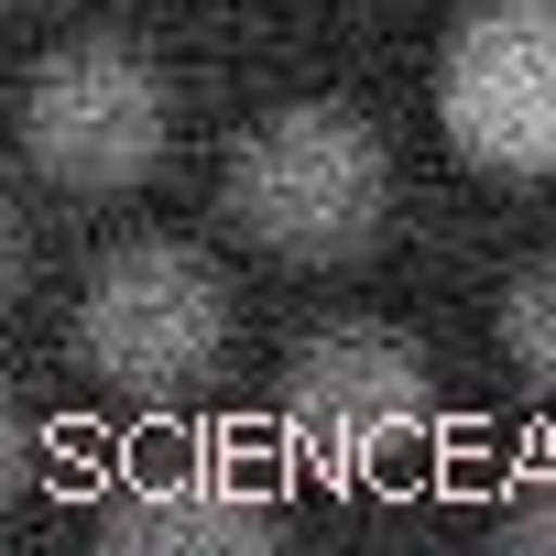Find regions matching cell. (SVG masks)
<instances>
[{
    "label": "cell",
    "instance_id": "4",
    "mask_svg": "<svg viewBox=\"0 0 556 556\" xmlns=\"http://www.w3.org/2000/svg\"><path fill=\"white\" fill-rule=\"evenodd\" d=\"M437 121L491 175H556V0H480L447 34Z\"/></svg>",
    "mask_w": 556,
    "mask_h": 556
},
{
    "label": "cell",
    "instance_id": "9",
    "mask_svg": "<svg viewBox=\"0 0 556 556\" xmlns=\"http://www.w3.org/2000/svg\"><path fill=\"white\" fill-rule=\"evenodd\" d=\"M23 469H34V426H23V404L0 393V502L23 491Z\"/></svg>",
    "mask_w": 556,
    "mask_h": 556
},
{
    "label": "cell",
    "instance_id": "8",
    "mask_svg": "<svg viewBox=\"0 0 556 556\" xmlns=\"http://www.w3.org/2000/svg\"><path fill=\"white\" fill-rule=\"evenodd\" d=\"M502 523H513V534H534V545H556V458H534V469L513 480V502H502Z\"/></svg>",
    "mask_w": 556,
    "mask_h": 556
},
{
    "label": "cell",
    "instance_id": "6",
    "mask_svg": "<svg viewBox=\"0 0 556 556\" xmlns=\"http://www.w3.org/2000/svg\"><path fill=\"white\" fill-rule=\"evenodd\" d=\"M99 534L110 545H153V556H229V545L273 534V491L229 447H164V458L121 469Z\"/></svg>",
    "mask_w": 556,
    "mask_h": 556
},
{
    "label": "cell",
    "instance_id": "5",
    "mask_svg": "<svg viewBox=\"0 0 556 556\" xmlns=\"http://www.w3.org/2000/svg\"><path fill=\"white\" fill-rule=\"evenodd\" d=\"M285 426L317 469H382L426 426V361L393 328H328L285 371Z\"/></svg>",
    "mask_w": 556,
    "mask_h": 556
},
{
    "label": "cell",
    "instance_id": "3",
    "mask_svg": "<svg viewBox=\"0 0 556 556\" xmlns=\"http://www.w3.org/2000/svg\"><path fill=\"white\" fill-rule=\"evenodd\" d=\"M164 110H175V99H164L153 55L88 34V45H55V55L34 66V88H23V142H34V164H45L55 186L121 197V186L153 175Z\"/></svg>",
    "mask_w": 556,
    "mask_h": 556
},
{
    "label": "cell",
    "instance_id": "2",
    "mask_svg": "<svg viewBox=\"0 0 556 556\" xmlns=\"http://www.w3.org/2000/svg\"><path fill=\"white\" fill-rule=\"evenodd\" d=\"M77 350L110 393H186L218 371L229 350V295H218V262L186 240H131L88 273V306H77Z\"/></svg>",
    "mask_w": 556,
    "mask_h": 556
},
{
    "label": "cell",
    "instance_id": "7",
    "mask_svg": "<svg viewBox=\"0 0 556 556\" xmlns=\"http://www.w3.org/2000/svg\"><path fill=\"white\" fill-rule=\"evenodd\" d=\"M502 350H513V371L556 404V251L513 273V295H502Z\"/></svg>",
    "mask_w": 556,
    "mask_h": 556
},
{
    "label": "cell",
    "instance_id": "10",
    "mask_svg": "<svg viewBox=\"0 0 556 556\" xmlns=\"http://www.w3.org/2000/svg\"><path fill=\"white\" fill-rule=\"evenodd\" d=\"M23 285V218H12V197H0V295Z\"/></svg>",
    "mask_w": 556,
    "mask_h": 556
},
{
    "label": "cell",
    "instance_id": "1",
    "mask_svg": "<svg viewBox=\"0 0 556 556\" xmlns=\"http://www.w3.org/2000/svg\"><path fill=\"white\" fill-rule=\"evenodd\" d=\"M382 207H393V164H382V142H371L361 110L295 99V110H273L229 153V218L262 251H285V262H350V251H371Z\"/></svg>",
    "mask_w": 556,
    "mask_h": 556
}]
</instances>
